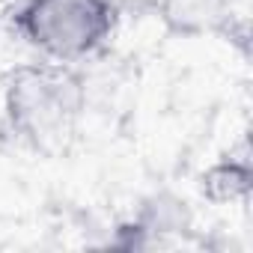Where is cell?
Listing matches in <instances>:
<instances>
[{"label":"cell","mask_w":253,"mask_h":253,"mask_svg":"<svg viewBox=\"0 0 253 253\" xmlns=\"http://www.w3.org/2000/svg\"><path fill=\"white\" fill-rule=\"evenodd\" d=\"M84 107L86 86L69 63H21L3 81V110L9 128L36 149H51L69 137Z\"/></svg>","instance_id":"cell-1"},{"label":"cell","mask_w":253,"mask_h":253,"mask_svg":"<svg viewBox=\"0 0 253 253\" xmlns=\"http://www.w3.org/2000/svg\"><path fill=\"white\" fill-rule=\"evenodd\" d=\"M18 3H27V0H18Z\"/></svg>","instance_id":"cell-5"},{"label":"cell","mask_w":253,"mask_h":253,"mask_svg":"<svg viewBox=\"0 0 253 253\" xmlns=\"http://www.w3.org/2000/svg\"><path fill=\"white\" fill-rule=\"evenodd\" d=\"M250 191V167L247 161H223L206 173V194L217 203L238 200Z\"/></svg>","instance_id":"cell-4"},{"label":"cell","mask_w":253,"mask_h":253,"mask_svg":"<svg viewBox=\"0 0 253 253\" xmlns=\"http://www.w3.org/2000/svg\"><path fill=\"white\" fill-rule=\"evenodd\" d=\"M164 24L179 36H203L226 18V0H158Z\"/></svg>","instance_id":"cell-3"},{"label":"cell","mask_w":253,"mask_h":253,"mask_svg":"<svg viewBox=\"0 0 253 253\" xmlns=\"http://www.w3.org/2000/svg\"><path fill=\"white\" fill-rule=\"evenodd\" d=\"M15 27L48 60L72 63L110 39L116 6L110 0H27L15 12Z\"/></svg>","instance_id":"cell-2"}]
</instances>
